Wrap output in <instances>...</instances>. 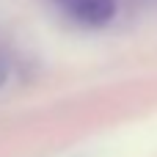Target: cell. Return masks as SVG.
Listing matches in <instances>:
<instances>
[{
	"instance_id": "6da1fadb",
	"label": "cell",
	"mask_w": 157,
	"mask_h": 157,
	"mask_svg": "<svg viewBox=\"0 0 157 157\" xmlns=\"http://www.w3.org/2000/svg\"><path fill=\"white\" fill-rule=\"evenodd\" d=\"M63 14L88 28H102L116 17V0H58Z\"/></svg>"
},
{
	"instance_id": "7a4b0ae2",
	"label": "cell",
	"mask_w": 157,
	"mask_h": 157,
	"mask_svg": "<svg viewBox=\"0 0 157 157\" xmlns=\"http://www.w3.org/2000/svg\"><path fill=\"white\" fill-rule=\"evenodd\" d=\"M6 80H8V61H6V55L0 52V88L6 86Z\"/></svg>"
}]
</instances>
